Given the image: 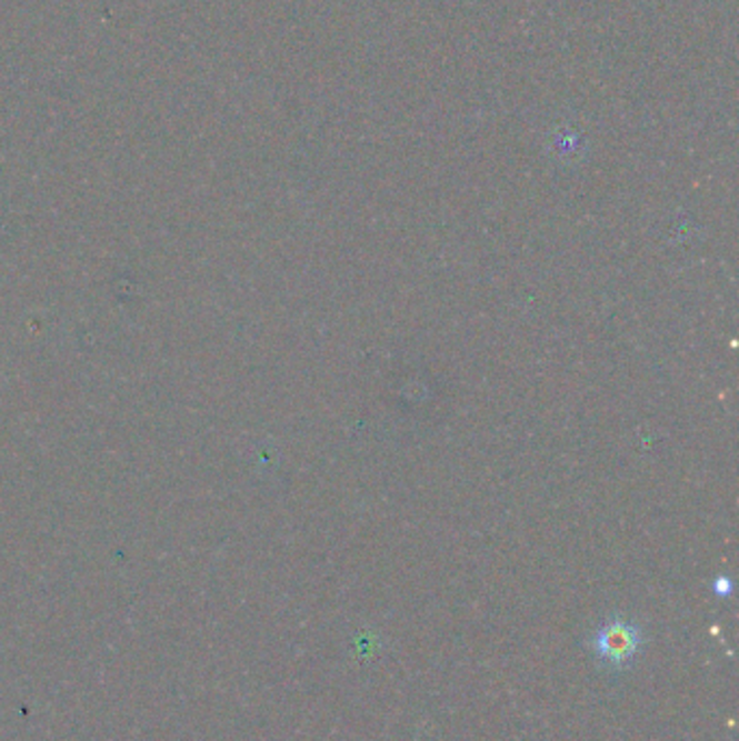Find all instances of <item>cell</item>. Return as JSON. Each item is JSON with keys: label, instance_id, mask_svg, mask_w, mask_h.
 <instances>
[{"label": "cell", "instance_id": "obj_1", "mask_svg": "<svg viewBox=\"0 0 739 741\" xmlns=\"http://www.w3.org/2000/svg\"><path fill=\"white\" fill-rule=\"evenodd\" d=\"M645 644L642 629L625 618H609L590 638V649L599 663L608 670L620 672L629 668Z\"/></svg>", "mask_w": 739, "mask_h": 741}]
</instances>
